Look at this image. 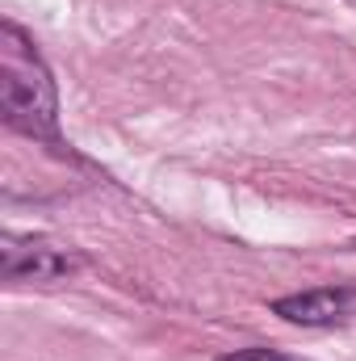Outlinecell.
<instances>
[{
  "label": "cell",
  "instance_id": "1",
  "mask_svg": "<svg viewBox=\"0 0 356 361\" xmlns=\"http://www.w3.org/2000/svg\"><path fill=\"white\" fill-rule=\"evenodd\" d=\"M0 109L13 130H25L34 139H55L59 122L55 80L34 42L13 21L0 25Z\"/></svg>",
  "mask_w": 356,
  "mask_h": 361
},
{
  "label": "cell",
  "instance_id": "2",
  "mask_svg": "<svg viewBox=\"0 0 356 361\" xmlns=\"http://www.w3.org/2000/svg\"><path fill=\"white\" fill-rule=\"evenodd\" d=\"M272 315L302 324V328H331L356 315V290L344 286H323V290H306V294H289L272 302Z\"/></svg>",
  "mask_w": 356,
  "mask_h": 361
},
{
  "label": "cell",
  "instance_id": "3",
  "mask_svg": "<svg viewBox=\"0 0 356 361\" xmlns=\"http://www.w3.org/2000/svg\"><path fill=\"white\" fill-rule=\"evenodd\" d=\"M76 269V261L59 248H46V244H17L8 240L4 244V277L8 281H55L63 273Z\"/></svg>",
  "mask_w": 356,
  "mask_h": 361
},
{
  "label": "cell",
  "instance_id": "4",
  "mask_svg": "<svg viewBox=\"0 0 356 361\" xmlns=\"http://www.w3.org/2000/svg\"><path fill=\"white\" fill-rule=\"evenodd\" d=\"M218 361H285L281 353H272V349H239V353H227V357Z\"/></svg>",
  "mask_w": 356,
  "mask_h": 361
}]
</instances>
